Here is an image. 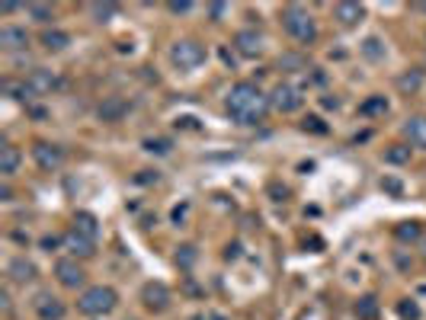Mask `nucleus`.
I'll return each mask as SVG.
<instances>
[{
    "label": "nucleus",
    "mask_w": 426,
    "mask_h": 320,
    "mask_svg": "<svg viewBox=\"0 0 426 320\" xmlns=\"http://www.w3.org/2000/svg\"><path fill=\"white\" fill-rule=\"evenodd\" d=\"M42 247H45V250H55V247H58V237H45Z\"/></svg>",
    "instance_id": "nucleus-39"
},
{
    "label": "nucleus",
    "mask_w": 426,
    "mask_h": 320,
    "mask_svg": "<svg viewBox=\"0 0 426 320\" xmlns=\"http://www.w3.org/2000/svg\"><path fill=\"white\" fill-rule=\"evenodd\" d=\"M420 80H423V74H420V71H411V74H404V77H397V87L404 90V93H413V90L420 87Z\"/></svg>",
    "instance_id": "nucleus-28"
},
{
    "label": "nucleus",
    "mask_w": 426,
    "mask_h": 320,
    "mask_svg": "<svg viewBox=\"0 0 426 320\" xmlns=\"http://www.w3.org/2000/svg\"><path fill=\"white\" fill-rule=\"evenodd\" d=\"M71 231H77V234H84V237L96 240V237H100V221H96L90 211H77V215H74V227H71Z\"/></svg>",
    "instance_id": "nucleus-19"
},
{
    "label": "nucleus",
    "mask_w": 426,
    "mask_h": 320,
    "mask_svg": "<svg viewBox=\"0 0 426 320\" xmlns=\"http://www.w3.org/2000/svg\"><path fill=\"white\" fill-rule=\"evenodd\" d=\"M13 10H20V4H0V13H13Z\"/></svg>",
    "instance_id": "nucleus-40"
},
{
    "label": "nucleus",
    "mask_w": 426,
    "mask_h": 320,
    "mask_svg": "<svg viewBox=\"0 0 426 320\" xmlns=\"http://www.w3.org/2000/svg\"><path fill=\"white\" fill-rule=\"evenodd\" d=\"M26 10H30V16L36 22H51V20H55V10H51L49 4H30Z\"/></svg>",
    "instance_id": "nucleus-27"
},
{
    "label": "nucleus",
    "mask_w": 426,
    "mask_h": 320,
    "mask_svg": "<svg viewBox=\"0 0 426 320\" xmlns=\"http://www.w3.org/2000/svg\"><path fill=\"white\" fill-rule=\"evenodd\" d=\"M333 20H337L340 26H356V22L366 20V7H362V4H353V0H343V4L333 7Z\"/></svg>",
    "instance_id": "nucleus-13"
},
{
    "label": "nucleus",
    "mask_w": 426,
    "mask_h": 320,
    "mask_svg": "<svg viewBox=\"0 0 426 320\" xmlns=\"http://www.w3.org/2000/svg\"><path fill=\"white\" fill-rule=\"evenodd\" d=\"M189 7H193V4H186V0H180V4H176V0H174V4H167V10H170V13H186Z\"/></svg>",
    "instance_id": "nucleus-34"
},
{
    "label": "nucleus",
    "mask_w": 426,
    "mask_h": 320,
    "mask_svg": "<svg viewBox=\"0 0 426 320\" xmlns=\"http://www.w3.org/2000/svg\"><path fill=\"white\" fill-rule=\"evenodd\" d=\"M302 102H304L302 90H298L295 84H289V80L276 84L273 96H269V106H273V109H279V112H295V109H302Z\"/></svg>",
    "instance_id": "nucleus-5"
},
{
    "label": "nucleus",
    "mask_w": 426,
    "mask_h": 320,
    "mask_svg": "<svg viewBox=\"0 0 426 320\" xmlns=\"http://www.w3.org/2000/svg\"><path fill=\"white\" fill-rule=\"evenodd\" d=\"M55 279H58L65 288H80L84 279H87V272H84V266H80L77 260H58L55 262Z\"/></svg>",
    "instance_id": "nucleus-10"
},
{
    "label": "nucleus",
    "mask_w": 426,
    "mask_h": 320,
    "mask_svg": "<svg viewBox=\"0 0 426 320\" xmlns=\"http://www.w3.org/2000/svg\"><path fill=\"white\" fill-rule=\"evenodd\" d=\"M209 13L215 16V22H218V20H221L224 13H228V7H224V4H212V7H209Z\"/></svg>",
    "instance_id": "nucleus-35"
},
{
    "label": "nucleus",
    "mask_w": 426,
    "mask_h": 320,
    "mask_svg": "<svg viewBox=\"0 0 426 320\" xmlns=\"http://www.w3.org/2000/svg\"><path fill=\"white\" fill-rule=\"evenodd\" d=\"M170 61H174L180 71H193V67L205 65V45H199L195 39H180L170 48Z\"/></svg>",
    "instance_id": "nucleus-4"
},
{
    "label": "nucleus",
    "mask_w": 426,
    "mask_h": 320,
    "mask_svg": "<svg viewBox=\"0 0 426 320\" xmlns=\"http://www.w3.org/2000/svg\"><path fill=\"white\" fill-rule=\"evenodd\" d=\"M20 164H22L20 147L10 145V141H4V145H0V173H4V180H10V176L20 170Z\"/></svg>",
    "instance_id": "nucleus-15"
},
{
    "label": "nucleus",
    "mask_w": 426,
    "mask_h": 320,
    "mask_svg": "<svg viewBox=\"0 0 426 320\" xmlns=\"http://www.w3.org/2000/svg\"><path fill=\"white\" fill-rule=\"evenodd\" d=\"M397 314L404 320H420V307L413 305V301H401V305H397Z\"/></svg>",
    "instance_id": "nucleus-32"
},
{
    "label": "nucleus",
    "mask_w": 426,
    "mask_h": 320,
    "mask_svg": "<svg viewBox=\"0 0 426 320\" xmlns=\"http://www.w3.org/2000/svg\"><path fill=\"white\" fill-rule=\"evenodd\" d=\"M388 112V100L385 96H368L366 102H359V116H366V119H372V116H385Z\"/></svg>",
    "instance_id": "nucleus-21"
},
{
    "label": "nucleus",
    "mask_w": 426,
    "mask_h": 320,
    "mask_svg": "<svg viewBox=\"0 0 426 320\" xmlns=\"http://www.w3.org/2000/svg\"><path fill=\"white\" fill-rule=\"evenodd\" d=\"M32 311L39 314V320H65L67 307H65V301H58L51 291H39L36 301H32Z\"/></svg>",
    "instance_id": "nucleus-8"
},
{
    "label": "nucleus",
    "mask_w": 426,
    "mask_h": 320,
    "mask_svg": "<svg viewBox=\"0 0 426 320\" xmlns=\"http://www.w3.org/2000/svg\"><path fill=\"white\" fill-rule=\"evenodd\" d=\"M116 305H119L116 288H109V285H93V288H87L84 295H80L77 311L87 314V317H106Z\"/></svg>",
    "instance_id": "nucleus-3"
},
{
    "label": "nucleus",
    "mask_w": 426,
    "mask_h": 320,
    "mask_svg": "<svg viewBox=\"0 0 426 320\" xmlns=\"http://www.w3.org/2000/svg\"><path fill=\"white\" fill-rule=\"evenodd\" d=\"M0 311H4V317H10V314H13V301H10V291L7 288L0 291Z\"/></svg>",
    "instance_id": "nucleus-33"
},
{
    "label": "nucleus",
    "mask_w": 426,
    "mask_h": 320,
    "mask_svg": "<svg viewBox=\"0 0 426 320\" xmlns=\"http://www.w3.org/2000/svg\"><path fill=\"white\" fill-rule=\"evenodd\" d=\"M234 48H238L244 58H257L263 51V36L257 29H240L238 36H234Z\"/></svg>",
    "instance_id": "nucleus-11"
},
{
    "label": "nucleus",
    "mask_w": 426,
    "mask_h": 320,
    "mask_svg": "<svg viewBox=\"0 0 426 320\" xmlns=\"http://www.w3.org/2000/svg\"><path fill=\"white\" fill-rule=\"evenodd\" d=\"M385 160L401 167V164H407V160H411V147H407V145H391L388 151H385Z\"/></svg>",
    "instance_id": "nucleus-26"
},
{
    "label": "nucleus",
    "mask_w": 426,
    "mask_h": 320,
    "mask_svg": "<svg viewBox=\"0 0 426 320\" xmlns=\"http://www.w3.org/2000/svg\"><path fill=\"white\" fill-rule=\"evenodd\" d=\"M87 10H90V16H93V22H112L119 13L116 4H90Z\"/></svg>",
    "instance_id": "nucleus-23"
},
{
    "label": "nucleus",
    "mask_w": 426,
    "mask_h": 320,
    "mask_svg": "<svg viewBox=\"0 0 426 320\" xmlns=\"http://www.w3.org/2000/svg\"><path fill=\"white\" fill-rule=\"evenodd\" d=\"M195 260H199V253H195L193 244H183V247L176 250V266H180V269H193Z\"/></svg>",
    "instance_id": "nucleus-25"
},
{
    "label": "nucleus",
    "mask_w": 426,
    "mask_h": 320,
    "mask_svg": "<svg viewBox=\"0 0 426 320\" xmlns=\"http://www.w3.org/2000/svg\"><path fill=\"white\" fill-rule=\"evenodd\" d=\"M0 202H13V189H10V182L0 186Z\"/></svg>",
    "instance_id": "nucleus-36"
},
{
    "label": "nucleus",
    "mask_w": 426,
    "mask_h": 320,
    "mask_svg": "<svg viewBox=\"0 0 426 320\" xmlns=\"http://www.w3.org/2000/svg\"><path fill=\"white\" fill-rule=\"evenodd\" d=\"M362 55H366V58H372V61H382V58H385V45H382V39L368 36L366 42H362Z\"/></svg>",
    "instance_id": "nucleus-24"
},
{
    "label": "nucleus",
    "mask_w": 426,
    "mask_h": 320,
    "mask_svg": "<svg viewBox=\"0 0 426 320\" xmlns=\"http://www.w3.org/2000/svg\"><path fill=\"white\" fill-rule=\"evenodd\" d=\"M302 128L311 131V135H327V125H324V119H321V116H304Z\"/></svg>",
    "instance_id": "nucleus-29"
},
{
    "label": "nucleus",
    "mask_w": 426,
    "mask_h": 320,
    "mask_svg": "<svg viewBox=\"0 0 426 320\" xmlns=\"http://www.w3.org/2000/svg\"><path fill=\"white\" fill-rule=\"evenodd\" d=\"M282 26H285V32L302 45H311L318 39V22H314V16L304 7H298V4H289V7L282 10Z\"/></svg>",
    "instance_id": "nucleus-2"
},
{
    "label": "nucleus",
    "mask_w": 426,
    "mask_h": 320,
    "mask_svg": "<svg viewBox=\"0 0 426 320\" xmlns=\"http://www.w3.org/2000/svg\"><path fill=\"white\" fill-rule=\"evenodd\" d=\"M32 87V93H51V90L61 87V77L55 71H49V67H36V71L30 74V80H26Z\"/></svg>",
    "instance_id": "nucleus-12"
},
{
    "label": "nucleus",
    "mask_w": 426,
    "mask_h": 320,
    "mask_svg": "<svg viewBox=\"0 0 426 320\" xmlns=\"http://www.w3.org/2000/svg\"><path fill=\"white\" fill-rule=\"evenodd\" d=\"M7 276L13 279V282H32V279L39 276V269H36V262H30L26 256H16V260H10Z\"/></svg>",
    "instance_id": "nucleus-16"
},
{
    "label": "nucleus",
    "mask_w": 426,
    "mask_h": 320,
    "mask_svg": "<svg viewBox=\"0 0 426 320\" xmlns=\"http://www.w3.org/2000/svg\"><path fill=\"white\" fill-rule=\"evenodd\" d=\"M324 106H327V109H337L340 100H330V96H324Z\"/></svg>",
    "instance_id": "nucleus-41"
},
{
    "label": "nucleus",
    "mask_w": 426,
    "mask_h": 320,
    "mask_svg": "<svg viewBox=\"0 0 426 320\" xmlns=\"http://www.w3.org/2000/svg\"><path fill=\"white\" fill-rule=\"evenodd\" d=\"M382 186H385V189H388V192H394V196H397V192H401V182H397V180H385Z\"/></svg>",
    "instance_id": "nucleus-38"
},
{
    "label": "nucleus",
    "mask_w": 426,
    "mask_h": 320,
    "mask_svg": "<svg viewBox=\"0 0 426 320\" xmlns=\"http://www.w3.org/2000/svg\"><path fill=\"white\" fill-rule=\"evenodd\" d=\"M0 48L4 51L30 48V36H26V29H20V26H4V29H0Z\"/></svg>",
    "instance_id": "nucleus-14"
},
{
    "label": "nucleus",
    "mask_w": 426,
    "mask_h": 320,
    "mask_svg": "<svg viewBox=\"0 0 426 320\" xmlns=\"http://www.w3.org/2000/svg\"><path fill=\"white\" fill-rule=\"evenodd\" d=\"M420 234H423V231H420L417 221H404V225H397V237H401V240H417Z\"/></svg>",
    "instance_id": "nucleus-30"
},
{
    "label": "nucleus",
    "mask_w": 426,
    "mask_h": 320,
    "mask_svg": "<svg viewBox=\"0 0 426 320\" xmlns=\"http://www.w3.org/2000/svg\"><path fill=\"white\" fill-rule=\"evenodd\" d=\"M356 317L359 320H375L378 317V298L375 295H362V298L356 301Z\"/></svg>",
    "instance_id": "nucleus-22"
},
{
    "label": "nucleus",
    "mask_w": 426,
    "mask_h": 320,
    "mask_svg": "<svg viewBox=\"0 0 426 320\" xmlns=\"http://www.w3.org/2000/svg\"><path fill=\"white\" fill-rule=\"evenodd\" d=\"M65 247L71 250L74 256H93L96 240L84 237V234H77V231H67V237H65Z\"/></svg>",
    "instance_id": "nucleus-18"
},
{
    "label": "nucleus",
    "mask_w": 426,
    "mask_h": 320,
    "mask_svg": "<svg viewBox=\"0 0 426 320\" xmlns=\"http://www.w3.org/2000/svg\"><path fill=\"white\" fill-rule=\"evenodd\" d=\"M32 157H36L39 170L55 173V170H61V164H65V147L51 145V141H36V145H32Z\"/></svg>",
    "instance_id": "nucleus-6"
},
{
    "label": "nucleus",
    "mask_w": 426,
    "mask_h": 320,
    "mask_svg": "<svg viewBox=\"0 0 426 320\" xmlns=\"http://www.w3.org/2000/svg\"><path fill=\"white\" fill-rule=\"evenodd\" d=\"M141 305L148 311H167L170 307V288L164 282H145L141 285Z\"/></svg>",
    "instance_id": "nucleus-9"
},
{
    "label": "nucleus",
    "mask_w": 426,
    "mask_h": 320,
    "mask_svg": "<svg viewBox=\"0 0 426 320\" xmlns=\"http://www.w3.org/2000/svg\"><path fill=\"white\" fill-rule=\"evenodd\" d=\"M224 112L240 125H257V122H263L269 112V96L263 93L257 84L240 80V84H234V87L228 90V96H224Z\"/></svg>",
    "instance_id": "nucleus-1"
},
{
    "label": "nucleus",
    "mask_w": 426,
    "mask_h": 320,
    "mask_svg": "<svg viewBox=\"0 0 426 320\" xmlns=\"http://www.w3.org/2000/svg\"><path fill=\"white\" fill-rule=\"evenodd\" d=\"M145 151H151V154H170V141H167V138H148L145 141Z\"/></svg>",
    "instance_id": "nucleus-31"
},
{
    "label": "nucleus",
    "mask_w": 426,
    "mask_h": 320,
    "mask_svg": "<svg viewBox=\"0 0 426 320\" xmlns=\"http://www.w3.org/2000/svg\"><path fill=\"white\" fill-rule=\"evenodd\" d=\"M404 135L411 138L413 147H423L426 151V116H413L404 122Z\"/></svg>",
    "instance_id": "nucleus-17"
},
{
    "label": "nucleus",
    "mask_w": 426,
    "mask_h": 320,
    "mask_svg": "<svg viewBox=\"0 0 426 320\" xmlns=\"http://www.w3.org/2000/svg\"><path fill=\"white\" fill-rule=\"evenodd\" d=\"M129 109H131V102L125 100V96H106V100L96 106V119L106 125H116L129 116Z\"/></svg>",
    "instance_id": "nucleus-7"
},
{
    "label": "nucleus",
    "mask_w": 426,
    "mask_h": 320,
    "mask_svg": "<svg viewBox=\"0 0 426 320\" xmlns=\"http://www.w3.org/2000/svg\"><path fill=\"white\" fill-rule=\"evenodd\" d=\"M42 45L49 51H65L67 45H71V36H67L65 29H55V26H51V29L42 32Z\"/></svg>",
    "instance_id": "nucleus-20"
},
{
    "label": "nucleus",
    "mask_w": 426,
    "mask_h": 320,
    "mask_svg": "<svg viewBox=\"0 0 426 320\" xmlns=\"http://www.w3.org/2000/svg\"><path fill=\"white\" fill-rule=\"evenodd\" d=\"M279 65H282V67H302V58H295V55H289V58H282Z\"/></svg>",
    "instance_id": "nucleus-37"
},
{
    "label": "nucleus",
    "mask_w": 426,
    "mask_h": 320,
    "mask_svg": "<svg viewBox=\"0 0 426 320\" xmlns=\"http://www.w3.org/2000/svg\"><path fill=\"white\" fill-rule=\"evenodd\" d=\"M420 10H423V13H426V4H420Z\"/></svg>",
    "instance_id": "nucleus-42"
}]
</instances>
